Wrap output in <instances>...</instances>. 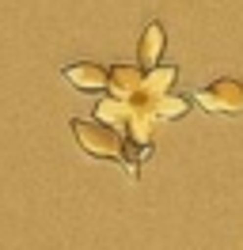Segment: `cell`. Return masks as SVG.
I'll return each instance as SVG.
<instances>
[{
  "label": "cell",
  "mask_w": 243,
  "mask_h": 250,
  "mask_svg": "<svg viewBox=\"0 0 243 250\" xmlns=\"http://www.w3.org/2000/svg\"><path fill=\"white\" fill-rule=\"evenodd\" d=\"M95 122L125 133V125H129V103H125V99H114V95L99 99V103H95Z\"/></svg>",
  "instance_id": "obj_6"
},
{
  "label": "cell",
  "mask_w": 243,
  "mask_h": 250,
  "mask_svg": "<svg viewBox=\"0 0 243 250\" xmlns=\"http://www.w3.org/2000/svg\"><path fill=\"white\" fill-rule=\"evenodd\" d=\"M141 87H145V68H141V64H110L106 91L114 95V99H125V103H129Z\"/></svg>",
  "instance_id": "obj_5"
},
{
  "label": "cell",
  "mask_w": 243,
  "mask_h": 250,
  "mask_svg": "<svg viewBox=\"0 0 243 250\" xmlns=\"http://www.w3.org/2000/svg\"><path fill=\"white\" fill-rule=\"evenodd\" d=\"M65 80L76 91H106L110 68H103L99 61H76V64H65Z\"/></svg>",
  "instance_id": "obj_3"
},
{
  "label": "cell",
  "mask_w": 243,
  "mask_h": 250,
  "mask_svg": "<svg viewBox=\"0 0 243 250\" xmlns=\"http://www.w3.org/2000/svg\"><path fill=\"white\" fill-rule=\"evenodd\" d=\"M167 49V27L160 23V19H152L148 27L141 31V42H137V64L148 72V68H156L160 64V57H164Z\"/></svg>",
  "instance_id": "obj_4"
},
{
  "label": "cell",
  "mask_w": 243,
  "mask_h": 250,
  "mask_svg": "<svg viewBox=\"0 0 243 250\" xmlns=\"http://www.w3.org/2000/svg\"><path fill=\"white\" fill-rule=\"evenodd\" d=\"M194 103L205 114H228V118H243V80L236 76H220L205 83L201 91L194 95Z\"/></svg>",
  "instance_id": "obj_2"
},
{
  "label": "cell",
  "mask_w": 243,
  "mask_h": 250,
  "mask_svg": "<svg viewBox=\"0 0 243 250\" xmlns=\"http://www.w3.org/2000/svg\"><path fill=\"white\" fill-rule=\"evenodd\" d=\"M175 80H179V68H175V64H156V68L145 72V91L156 95V99H164Z\"/></svg>",
  "instance_id": "obj_7"
},
{
  "label": "cell",
  "mask_w": 243,
  "mask_h": 250,
  "mask_svg": "<svg viewBox=\"0 0 243 250\" xmlns=\"http://www.w3.org/2000/svg\"><path fill=\"white\" fill-rule=\"evenodd\" d=\"M190 106H194V99H186V95L167 91L164 99H160L156 114H160V122H179V118H186V114H190Z\"/></svg>",
  "instance_id": "obj_8"
},
{
  "label": "cell",
  "mask_w": 243,
  "mask_h": 250,
  "mask_svg": "<svg viewBox=\"0 0 243 250\" xmlns=\"http://www.w3.org/2000/svg\"><path fill=\"white\" fill-rule=\"evenodd\" d=\"M76 144L88 152L91 159H114V163H125V133L110 129L103 122H84V118H73L69 122Z\"/></svg>",
  "instance_id": "obj_1"
}]
</instances>
